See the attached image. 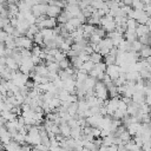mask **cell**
<instances>
[{
	"label": "cell",
	"instance_id": "obj_1",
	"mask_svg": "<svg viewBox=\"0 0 151 151\" xmlns=\"http://www.w3.org/2000/svg\"><path fill=\"white\" fill-rule=\"evenodd\" d=\"M107 76L111 77V79L114 81L116 79H118L122 74V70H120V66L118 65H111V66H107L106 68V72H105Z\"/></svg>",
	"mask_w": 151,
	"mask_h": 151
},
{
	"label": "cell",
	"instance_id": "obj_2",
	"mask_svg": "<svg viewBox=\"0 0 151 151\" xmlns=\"http://www.w3.org/2000/svg\"><path fill=\"white\" fill-rule=\"evenodd\" d=\"M61 12H63L61 8H59V7L54 6V5H48L46 15H47V18H54V19H55V18L59 17V14H60Z\"/></svg>",
	"mask_w": 151,
	"mask_h": 151
},
{
	"label": "cell",
	"instance_id": "obj_3",
	"mask_svg": "<svg viewBox=\"0 0 151 151\" xmlns=\"http://www.w3.org/2000/svg\"><path fill=\"white\" fill-rule=\"evenodd\" d=\"M139 110H140V105H139V104H136V103L132 101L130 105H127V110H126V112H127L129 116H131V117H136V116L138 114Z\"/></svg>",
	"mask_w": 151,
	"mask_h": 151
},
{
	"label": "cell",
	"instance_id": "obj_4",
	"mask_svg": "<svg viewBox=\"0 0 151 151\" xmlns=\"http://www.w3.org/2000/svg\"><path fill=\"white\" fill-rule=\"evenodd\" d=\"M124 39L126 40V41H129L130 44H132L133 41H136V40H138V35H137V33H136V31H126L125 32V34H124Z\"/></svg>",
	"mask_w": 151,
	"mask_h": 151
},
{
	"label": "cell",
	"instance_id": "obj_5",
	"mask_svg": "<svg viewBox=\"0 0 151 151\" xmlns=\"http://www.w3.org/2000/svg\"><path fill=\"white\" fill-rule=\"evenodd\" d=\"M59 127H60V133H61L65 138H70V137H71V130H72V129L70 127V125H68L67 123L59 125Z\"/></svg>",
	"mask_w": 151,
	"mask_h": 151
},
{
	"label": "cell",
	"instance_id": "obj_6",
	"mask_svg": "<svg viewBox=\"0 0 151 151\" xmlns=\"http://www.w3.org/2000/svg\"><path fill=\"white\" fill-rule=\"evenodd\" d=\"M40 33L42 34L44 40H51V39H53V38L55 37L53 29H51V28H44V29H40Z\"/></svg>",
	"mask_w": 151,
	"mask_h": 151
},
{
	"label": "cell",
	"instance_id": "obj_7",
	"mask_svg": "<svg viewBox=\"0 0 151 151\" xmlns=\"http://www.w3.org/2000/svg\"><path fill=\"white\" fill-rule=\"evenodd\" d=\"M136 33L138 35V38L143 37V35H146V34H150V31H149V27L147 25H139L136 29Z\"/></svg>",
	"mask_w": 151,
	"mask_h": 151
},
{
	"label": "cell",
	"instance_id": "obj_8",
	"mask_svg": "<svg viewBox=\"0 0 151 151\" xmlns=\"http://www.w3.org/2000/svg\"><path fill=\"white\" fill-rule=\"evenodd\" d=\"M139 57L140 59H147L151 57V46H144L142 48V51L139 52Z\"/></svg>",
	"mask_w": 151,
	"mask_h": 151
},
{
	"label": "cell",
	"instance_id": "obj_9",
	"mask_svg": "<svg viewBox=\"0 0 151 151\" xmlns=\"http://www.w3.org/2000/svg\"><path fill=\"white\" fill-rule=\"evenodd\" d=\"M138 26H139V24H138V21H137V20L127 18V21H126V27H127V29H129V31H136Z\"/></svg>",
	"mask_w": 151,
	"mask_h": 151
},
{
	"label": "cell",
	"instance_id": "obj_10",
	"mask_svg": "<svg viewBox=\"0 0 151 151\" xmlns=\"http://www.w3.org/2000/svg\"><path fill=\"white\" fill-rule=\"evenodd\" d=\"M143 47H144V45H143L139 40H136V41H133V42L131 44V51H132V52H136V53H139Z\"/></svg>",
	"mask_w": 151,
	"mask_h": 151
},
{
	"label": "cell",
	"instance_id": "obj_11",
	"mask_svg": "<svg viewBox=\"0 0 151 151\" xmlns=\"http://www.w3.org/2000/svg\"><path fill=\"white\" fill-rule=\"evenodd\" d=\"M67 112H68V114L73 118L74 116H77L78 114V101L77 103H72L71 105H70V107L67 109Z\"/></svg>",
	"mask_w": 151,
	"mask_h": 151
},
{
	"label": "cell",
	"instance_id": "obj_12",
	"mask_svg": "<svg viewBox=\"0 0 151 151\" xmlns=\"http://www.w3.org/2000/svg\"><path fill=\"white\" fill-rule=\"evenodd\" d=\"M138 78H139V72L131 71V72L126 73V80H127V81H136V83H137Z\"/></svg>",
	"mask_w": 151,
	"mask_h": 151
},
{
	"label": "cell",
	"instance_id": "obj_13",
	"mask_svg": "<svg viewBox=\"0 0 151 151\" xmlns=\"http://www.w3.org/2000/svg\"><path fill=\"white\" fill-rule=\"evenodd\" d=\"M103 55L100 53H97V52H93L91 55H90V60L93 61L94 64H98V63H101L103 61Z\"/></svg>",
	"mask_w": 151,
	"mask_h": 151
},
{
	"label": "cell",
	"instance_id": "obj_14",
	"mask_svg": "<svg viewBox=\"0 0 151 151\" xmlns=\"http://www.w3.org/2000/svg\"><path fill=\"white\" fill-rule=\"evenodd\" d=\"M47 68H48V72H59L60 71V66H59V63L57 61H53V63H48L47 64Z\"/></svg>",
	"mask_w": 151,
	"mask_h": 151
},
{
	"label": "cell",
	"instance_id": "obj_15",
	"mask_svg": "<svg viewBox=\"0 0 151 151\" xmlns=\"http://www.w3.org/2000/svg\"><path fill=\"white\" fill-rule=\"evenodd\" d=\"M57 21H58V24H67L70 21V19H68V17H67V14H66L65 11H63L59 14V17L57 18Z\"/></svg>",
	"mask_w": 151,
	"mask_h": 151
},
{
	"label": "cell",
	"instance_id": "obj_16",
	"mask_svg": "<svg viewBox=\"0 0 151 151\" xmlns=\"http://www.w3.org/2000/svg\"><path fill=\"white\" fill-rule=\"evenodd\" d=\"M132 8H133V9H138V11H144L145 5H144V2H143V1L133 0V1H132Z\"/></svg>",
	"mask_w": 151,
	"mask_h": 151
},
{
	"label": "cell",
	"instance_id": "obj_17",
	"mask_svg": "<svg viewBox=\"0 0 151 151\" xmlns=\"http://www.w3.org/2000/svg\"><path fill=\"white\" fill-rule=\"evenodd\" d=\"M116 57H113V55H111V54H109V55H106V57H104V63L106 64V66H111V65H116Z\"/></svg>",
	"mask_w": 151,
	"mask_h": 151
},
{
	"label": "cell",
	"instance_id": "obj_18",
	"mask_svg": "<svg viewBox=\"0 0 151 151\" xmlns=\"http://www.w3.org/2000/svg\"><path fill=\"white\" fill-rule=\"evenodd\" d=\"M94 66H96V64H94L93 61L88 60V61H86V63H84V64H83V67H81V68H84L87 73H90V72L94 68Z\"/></svg>",
	"mask_w": 151,
	"mask_h": 151
},
{
	"label": "cell",
	"instance_id": "obj_19",
	"mask_svg": "<svg viewBox=\"0 0 151 151\" xmlns=\"http://www.w3.org/2000/svg\"><path fill=\"white\" fill-rule=\"evenodd\" d=\"M94 34H96V35H98V37H100V38L103 39V38H106L107 32H106L101 26H100V27H99V26H97V27H96V31H94Z\"/></svg>",
	"mask_w": 151,
	"mask_h": 151
},
{
	"label": "cell",
	"instance_id": "obj_20",
	"mask_svg": "<svg viewBox=\"0 0 151 151\" xmlns=\"http://www.w3.org/2000/svg\"><path fill=\"white\" fill-rule=\"evenodd\" d=\"M33 41H34L35 45H38V46H42V45H44V37H42V34H41L40 32H39L38 34H35Z\"/></svg>",
	"mask_w": 151,
	"mask_h": 151
},
{
	"label": "cell",
	"instance_id": "obj_21",
	"mask_svg": "<svg viewBox=\"0 0 151 151\" xmlns=\"http://www.w3.org/2000/svg\"><path fill=\"white\" fill-rule=\"evenodd\" d=\"M101 38L100 37H98V35H96V34H92L91 37H90V39H88V41H90V44H93V45H98V44H100L101 42Z\"/></svg>",
	"mask_w": 151,
	"mask_h": 151
},
{
	"label": "cell",
	"instance_id": "obj_22",
	"mask_svg": "<svg viewBox=\"0 0 151 151\" xmlns=\"http://www.w3.org/2000/svg\"><path fill=\"white\" fill-rule=\"evenodd\" d=\"M101 42L104 44V46H106V47H107V48H110V50H112V48L114 47L113 40H112V39H110V38H104V39L101 40Z\"/></svg>",
	"mask_w": 151,
	"mask_h": 151
},
{
	"label": "cell",
	"instance_id": "obj_23",
	"mask_svg": "<svg viewBox=\"0 0 151 151\" xmlns=\"http://www.w3.org/2000/svg\"><path fill=\"white\" fill-rule=\"evenodd\" d=\"M72 64H71V61H70V59H64V60H61L60 63H59V66H60V70H66V68H68L70 66H71Z\"/></svg>",
	"mask_w": 151,
	"mask_h": 151
},
{
	"label": "cell",
	"instance_id": "obj_24",
	"mask_svg": "<svg viewBox=\"0 0 151 151\" xmlns=\"http://www.w3.org/2000/svg\"><path fill=\"white\" fill-rule=\"evenodd\" d=\"M94 68H97V70H98L99 72H101V73H105V72H106V68H107V66H106V64H105L104 61H101V63H98V64H96Z\"/></svg>",
	"mask_w": 151,
	"mask_h": 151
},
{
	"label": "cell",
	"instance_id": "obj_25",
	"mask_svg": "<svg viewBox=\"0 0 151 151\" xmlns=\"http://www.w3.org/2000/svg\"><path fill=\"white\" fill-rule=\"evenodd\" d=\"M139 76H140V78H142V79H144L145 81H146V80H149V79L151 78V73H150L147 70H142V71L139 72Z\"/></svg>",
	"mask_w": 151,
	"mask_h": 151
},
{
	"label": "cell",
	"instance_id": "obj_26",
	"mask_svg": "<svg viewBox=\"0 0 151 151\" xmlns=\"http://www.w3.org/2000/svg\"><path fill=\"white\" fill-rule=\"evenodd\" d=\"M133 142H134V144H137L139 147H143V145H144V139H143L140 136H134V137H133Z\"/></svg>",
	"mask_w": 151,
	"mask_h": 151
},
{
	"label": "cell",
	"instance_id": "obj_27",
	"mask_svg": "<svg viewBox=\"0 0 151 151\" xmlns=\"http://www.w3.org/2000/svg\"><path fill=\"white\" fill-rule=\"evenodd\" d=\"M50 132H52L53 134H60V127H59V125H57V124H53L52 125V127H51V130H50Z\"/></svg>",
	"mask_w": 151,
	"mask_h": 151
},
{
	"label": "cell",
	"instance_id": "obj_28",
	"mask_svg": "<svg viewBox=\"0 0 151 151\" xmlns=\"http://www.w3.org/2000/svg\"><path fill=\"white\" fill-rule=\"evenodd\" d=\"M8 35H9V34H7L4 29H1V31H0V41H1V44H5V41L7 40Z\"/></svg>",
	"mask_w": 151,
	"mask_h": 151
},
{
	"label": "cell",
	"instance_id": "obj_29",
	"mask_svg": "<svg viewBox=\"0 0 151 151\" xmlns=\"http://www.w3.org/2000/svg\"><path fill=\"white\" fill-rule=\"evenodd\" d=\"M142 149H143L144 151H146V150H151V140H149V142H145Z\"/></svg>",
	"mask_w": 151,
	"mask_h": 151
},
{
	"label": "cell",
	"instance_id": "obj_30",
	"mask_svg": "<svg viewBox=\"0 0 151 151\" xmlns=\"http://www.w3.org/2000/svg\"><path fill=\"white\" fill-rule=\"evenodd\" d=\"M33 147H31V145L28 144H25V145H21V151H32Z\"/></svg>",
	"mask_w": 151,
	"mask_h": 151
},
{
	"label": "cell",
	"instance_id": "obj_31",
	"mask_svg": "<svg viewBox=\"0 0 151 151\" xmlns=\"http://www.w3.org/2000/svg\"><path fill=\"white\" fill-rule=\"evenodd\" d=\"M107 151H118V145L113 144V145L109 146V147H107Z\"/></svg>",
	"mask_w": 151,
	"mask_h": 151
},
{
	"label": "cell",
	"instance_id": "obj_32",
	"mask_svg": "<svg viewBox=\"0 0 151 151\" xmlns=\"http://www.w3.org/2000/svg\"><path fill=\"white\" fill-rule=\"evenodd\" d=\"M145 103L151 107V96H146V98H145Z\"/></svg>",
	"mask_w": 151,
	"mask_h": 151
},
{
	"label": "cell",
	"instance_id": "obj_33",
	"mask_svg": "<svg viewBox=\"0 0 151 151\" xmlns=\"http://www.w3.org/2000/svg\"><path fill=\"white\" fill-rule=\"evenodd\" d=\"M147 71H149V72H150V73H151V65H150V66H149V68H147Z\"/></svg>",
	"mask_w": 151,
	"mask_h": 151
},
{
	"label": "cell",
	"instance_id": "obj_34",
	"mask_svg": "<svg viewBox=\"0 0 151 151\" xmlns=\"http://www.w3.org/2000/svg\"><path fill=\"white\" fill-rule=\"evenodd\" d=\"M150 116H151V110H150Z\"/></svg>",
	"mask_w": 151,
	"mask_h": 151
},
{
	"label": "cell",
	"instance_id": "obj_35",
	"mask_svg": "<svg viewBox=\"0 0 151 151\" xmlns=\"http://www.w3.org/2000/svg\"><path fill=\"white\" fill-rule=\"evenodd\" d=\"M93 151H99V150H93Z\"/></svg>",
	"mask_w": 151,
	"mask_h": 151
},
{
	"label": "cell",
	"instance_id": "obj_36",
	"mask_svg": "<svg viewBox=\"0 0 151 151\" xmlns=\"http://www.w3.org/2000/svg\"><path fill=\"white\" fill-rule=\"evenodd\" d=\"M140 151H143V150H140Z\"/></svg>",
	"mask_w": 151,
	"mask_h": 151
}]
</instances>
